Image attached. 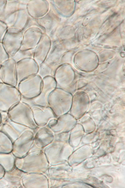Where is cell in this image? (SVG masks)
I'll return each instance as SVG.
<instances>
[{"mask_svg":"<svg viewBox=\"0 0 125 188\" xmlns=\"http://www.w3.org/2000/svg\"><path fill=\"white\" fill-rule=\"evenodd\" d=\"M42 79L38 74L29 76L21 81L17 87L22 97L27 99L33 98L39 94Z\"/></svg>","mask_w":125,"mask_h":188,"instance_id":"cell-2","label":"cell"},{"mask_svg":"<svg viewBox=\"0 0 125 188\" xmlns=\"http://www.w3.org/2000/svg\"><path fill=\"white\" fill-rule=\"evenodd\" d=\"M8 113L9 118L13 122L33 130L38 128L34 121L31 106L24 102H18Z\"/></svg>","mask_w":125,"mask_h":188,"instance_id":"cell-1","label":"cell"},{"mask_svg":"<svg viewBox=\"0 0 125 188\" xmlns=\"http://www.w3.org/2000/svg\"><path fill=\"white\" fill-rule=\"evenodd\" d=\"M49 3V9L47 14L42 18L35 19L45 33L50 38L55 31L56 21L52 6Z\"/></svg>","mask_w":125,"mask_h":188,"instance_id":"cell-14","label":"cell"},{"mask_svg":"<svg viewBox=\"0 0 125 188\" xmlns=\"http://www.w3.org/2000/svg\"><path fill=\"white\" fill-rule=\"evenodd\" d=\"M9 59V56L2 43L0 42V65Z\"/></svg>","mask_w":125,"mask_h":188,"instance_id":"cell-18","label":"cell"},{"mask_svg":"<svg viewBox=\"0 0 125 188\" xmlns=\"http://www.w3.org/2000/svg\"><path fill=\"white\" fill-rule=\"evenodd\" d=\"M36 133V144L40 148H42L48 145V134L51 132V129L47 125L38 127Z\"/></svg>","mask_w":125,"mask_h":188,"instance_id":"cell-15","label":"cell"},{"mask_svg":"<svg viewBox=\"0 0 125 188\" xmlns=\"http://www.w3.org/2000/svg\"><path fill=\"white\" fill-rule=\"evenodd\" d=\"M21 96L16 87L0 82V111L8 112L21 100Z\"/></svg>","mask_w":125,"mask_h":188,"instance_id":"cell-3","label":"cell"},{"mask_svg":"<svg viewBox=\"0 0 125 188\" xmlns=\"http://www.w3.org/2000/svg\"><path fill=\"white\" fill-rule=\"evenodd\" d=\"M56 88V83L54 77L51 76H46L42 78L41 91L38 96L30 99L22 97L21 101L28 103L30 106L35 105L49 106V96Z\"/></svg>","mask_w":125,"mask_h":188,"instance_id":"cell-4","label":"cell"},{"mask_svg":"<svg viewBox=\"0 0 125 188\" xmlns=\"http://www.w3.org/2000/svg\"><path fill=\"white\" fill-rule=\"evenodd\" d=\"M39 65L33 58H27L16 63L18 84L22 80L38 74Z\"/></svg>","mask_w":125,"mask_h":188,"instance_id":"cell-7","label":"cell"},{"mask_svg":"<svg viewBox=\"0 0 125 188\" xmlns=\"http://www.w3.org/2000/svg\"><path fill=\"white\" fill-rule=\"evenodd\" d=\"M30 17L26 9L19 10L18 12L15 21L12 27L18 29L22 31L26 25Z\"/></svg>","mask_w":125,"mask_h":188,"instance_id":"cell-16","label":"cell"},{"mask_svg":"<svg viewBox=\"0 0 125 188\" xmlns=\"http://www.w3.org/2000/svg\"><path fill=\"white\" fill-rule=\"evenodd\" d=\"M0 79L2 82L17 87L16 62L12 59L9 58L0 65Z\"/></svg>","mask_w":125,"mask_h":188,"instance_id":"cell-8","label":"cell"},{"mask_svg":"<svg viewBox=\"0 0 125 188\" xmlns=\"http://www.w3.org/2000/svg\"><path fill=\"white\" fill-rule=\"evenodd\" d=\"M8 28L6 23L0 21V42H2Z\"/></svg>","mask_w":125,"mask_h":188,"instance_id":"cell-19","label":"cell"},{"mask_svg":"<svg viewBox=\"0 0 125 188\" xmlns=\"http://www.w3.org/2000/svg\"><path fill=\"white\" fill-rule=\"evenodd\" d=\"M46 0H30L27 4L26 9L28 15L35 19L44 16L50 8L49 2Z\"/></svg>","mask_w":125,"mask_h":188,"instance_id":"cell-12","label":"cell"},{"mask_svg":"<svg viewBox=\"0 0 125 188\" xmlns=\"http://www.w3.org/2000/svg\"><path fill=\"white\" fill-rule=\"evenodd\" d=\"M31 107L34 121L38 127L47 125L51 120L57 118L49 106L34 105Z\"/></svg>","mask_w":125,"mask_h":188,"instance_id":"cell-10","label":"cell"},{"mask_svg":"<svg viewBox=\"0 0 125 188\" xmlns=\"http://www.w3.org/2000/svg\"><path fill=\"white\" fill-rule=\"evenodd\" d=\"M35 48L32 49L25 50H19L12 57L16 63L27 58H33Z\"/></svg>","mask_w":125,"mask_h":188,"instance_id":"cell-17","label":"cell"},{"mask_svg":"<svg viewBox=\"0 0 125 188\" xmlns=\"http://www.w3.org/2000/svg\"><path fill=\"white\" fill-rule=\"evenodd\" d=\"M66 94L64 90L56 88L49 96L48 106L56 118L62 115L66 111Z\"/></svg>","mask_w":125,"mask_h":188,"instance_id":"cell-6","label":"cell"},{"mask_svg":"<svg viewBox=\"0 0 125 188\" xmlns=\"http://www.w3.org/2000/svg\"><path fill=\"white\" fill-rule=\"evenodd\" d=\"M1 124H2V122H1V112L0 111V128L1 126Z\"/></svg>","mask_w":125,"mask_h":188,"instance_id":"cell-20","label":"cell"},{"mask_svg":"<svg viewBox=\"0 0 125 188\" xmlns=\"http://www.w3.org/2000/svg\"><path fill=\"white\" fill-rule=\"evenodd\" d=\"M43 33L41 29L37 26H32L26 30L23 33L22 42L20 50H25L35 48Z\"/></svg>","mask_w":125,"mask_h":188,"instance_id":"cell-9","label":"cell"},{"mask_svg":"<svg viewBox=\"0 0 125 188\" xmlns=\"http://www.w3.org/2000/svg\"><path fill=\"white\" fill-rule=\"evenodd\" d=\"M23 32L21 30L14 28H8L2 43L11 58L20 49L23 39Z\"/></svg>","mask_w":125,"mask_h":188,"instance_id":"cell-5","label":"cell"},{"mask_svg":"<svg viewBox=\"0 0 125 188\" xmlns=\"http://www.w3.org/2000/svg\"><path fill=\"white\" fill-rule=\"evenodd\" d=\"M52 40L49 37L43 33L37 45L35 48L33 59L40 65L44 61L50 50Z\"/></svg>","mask_w":125,"mask_h":188,"instance_id":"cell-13","label":"cell"},{"mask_svg":"<svg viewBox=\"0 0 125 188\" xmlns=\"http://www.w3.org/2000/svg\"><path fill=\"white\" fill-rule=\"evenodd\" d=\"M28 0H0V21L3 22L8 16L18 10L26 9Z\"/></svg>","mask_w":125,"mask_h":188,"instance_id":"cell-11","label":"cell"}]
</instances>
